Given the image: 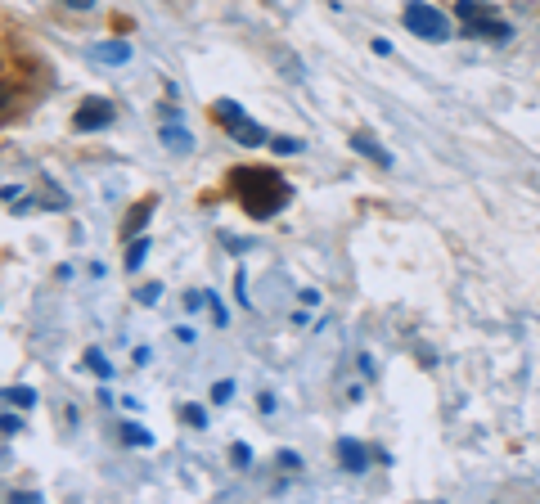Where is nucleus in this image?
Here are the masks:
<instances>
[{"label": "nucleus", "instance_id": "obj_1", "mask_svg": "<svg viewBox=\"0 0 540 504\" xmlns=\"http://www.w3.org/2000/svg\"><path fill=\"white\" fill-rule=\"evenodd\" d=\"M230 185H234V198L243 203V212L257 216V221H270V216L293 198V185H288V180H279L275 171H257V167H234Z\"/></svg>", "mask_w": 540, "mask_h": 504}, {"label": "nucleus", "instance_id": "obj_2", "mask_svg": "<svg viewBox=\"0 0 540 504\" xmlns=\"http://www.w3.org/2000/svg\"><path fill=\"white\" fill-rule=\"evenodd\" d=\"M401 18H405V27H410L414 36H423V41H446V36H450L446 14L432 9L428 0H410V5L401 9Z\"/></svg>", "mask_w": 540, "mask_h": 504}, {"label": "nucleus", "instance_id": "obj_3", "mask_svg": "<svg viewBox=\"0 0 540 504\" xmlns=\"http://www.w3.org/2000/svg\"><path fill=\"white\" fill-rule=\"evenodd\" d=\"M113 104L108 99H86V104L77 108V117H72V126L77 131H104V126H113Z\"/></svg>", "mask_w": 540, "mask_h": 504}, {"label": "nucleus", "instance_id": "obj_4", "mask_svg": "<svg viewBox=\"0 0 540 504\" xmlns=\"http://www.w3.org/2000/svg\"><path fill=\"white\" fill-rule=\"evenodd\" d=\"M338 464L347 468V473H365V468H369V450L360 446L356 437H342L338 441Z\"/></svg>", "mask_w": 540, "mask_h": 504}, {"label": "nucleus", "instance_id": "obj_5", "mask_svg": "<svg viewBox=\"0 0 540 504\" xmlns=\"http://www.w3.org/2000/svg\"><path fill=\"white\" fill-rule=\"evenodd\" d=\"M468 36H477V41H495V45H504L513 36V27L509 23H500V18H477V23H468Z\"/></svg>", "mask_w": 540, "mask_h": 504}, {"label": "nucleus", "instance_id": "obj_6", "mask_svg": "<svg viewBox=\"0 0 540 504\" xmlns=\"http://www.w3.org/2000/svg\"><path fill=\"white\" fill-rule=\"evenodd\" d=\"M351 149L360 153V158H369V162H378V167H392V153L383 149V144L374 140V135H365V131H356L351 135Z\"/></svg>", "mask_w": 540, "mask_h": 504}, {"label": "nucleus", "instance_id": "obj_7", "mask_svg": "<svg viewBox=\"0 0 540 504\" xmlns=\"http://www.w3.org/2000/svg\"><path fill=\"white\" fill-rule=\"evenodd\" d=\"M225 131H230V135H234V140H239V144H252V149H257V144H270V135L261 131V126L252 122L248 113H243L239 122H230V126H225Z\"/></svg>", "mask_w": 540, "mask_h": 504}, {"label": "nucleus", "instance_id": "obj_8", "mask_svg": "<svg viewBox=\"0 0 540 504\" xmlns=\"http://www.w3.org/2000/svg\"><path fill=\"white\" fill-rule=\"evenodd\" d=\"M90 59H99V63H131V45H126V41H95V45H90Z\"/></svg>", "mask_w": 540, "mask_h": 504}, {"label": "nucleus", "instance_id": "obj_9", "mask_svg": "<svg viewBox=\"0 0 540 504\" xmlns=\"http://www.w3.org/2000/svg\"><path fill=\"white\" fill-rule=\"evenodd\" d=\"M162 144H167L171 153H189V149H194V140H189V131H185V126H176V122H171V126H162Z\"/></svg>", "mask_w": 540, "mask_h": 504}, {"label": "nucleus", "instance_id": "obj_10", "mask_svg": "<svg viewBox=\"0 0 540 504\" xmlns=\"http://www.w3.org/2000/svg\"><path fill=\"white\" fill-rule=\"evenodd\" d=\"M144 257H149V239H140V234H131V252H126V270H140Z\"/></svg>", "mask_w": 540, "mask_h": 504}, {"label": "nucleus", "instance_id": "obj_11", "mask_svg": "<svg viewBox=\"0 0 540 504\" xmlns=\"http://www.w3.org/2000/svg\"><path fill=\"white\" fill-rule=\"evenodd\" d=\"M270 149L284 153V158H293V153H302L306 144H302V140H293V135H270Z\"/></svg>", "mask_w": 540, "mask_h": 504}, {"label": "nucleus", "instance_id": "obj_12", "mask_svg": "<svg viewBox=\"0 0 540 504\" xmlns=\"http://www.w3.org/2000/svg\"><path fill=\"white\" fill-rule=\"evenodd\" d=\"M455 14L464 18V23H477V18H486V5H482V0H459Z\"/></svg>", "mask_w": 540, "mask_h": 504}, {"label": "nucleus", "instance_id": "obj_13", "mask_svg": "<svg viewBox=\"0 0 540 504\" xmlns=\"http://www.w3.org/2000/svg\"><path fill=\"white\" fill-rule=\"evenodd\" d=\"M149 216H153V203H140V207L131 212V221H126V234H140L144 225H149Z\"/></svg>", "mask_w": 540, "mask_h": 504}, {"label": "nucleus", "instance_id": "obj_14", "mask_svg": "<svg viewBox=\"0 0 540 504\" xmlns=\"http://www.w3.org/2000/svg\"><path fill=\"white\" fill-rule=\"evenodd\" d=\"M122 441H131V446H153V432H144L140 423H126V428H122Z\"/></svg>", "mask_w": 540, "mask_h": 504}, {"label": "nucleus", "instance_id": "obj_15", "mask_svg": "<svg viewBox=\"0 0 540 504\" xmlns=\"http://www.w3.org/2000/svg\"><path fill=\"white\" fill-rule=\"evenodd\" d=\"M180 419H185L189 428H207V410H203V405H185V410H180Z\"/></svg>", "mask_w": 540, "mask_h": 504}, {"label": "nucleus", "instance_id": "obj_16", "mask_svg": "<svg viewBox=\"0 0 540 504\" xmlns=\"http://www.w3.org/2000/svg\"><path fill=\"white\" fill-rule=\"evenodd\" d=\"M5 401H9V405H23V410H27V405L36 401V392H32V387H9Z\"/></svg>", "mask_w": 540, "mask_h": 504}, {"label": "nucleus", "instance_id": "obj_17", "mask_svg": "<svg viewBox=\"0 0 540 504\" xmlns=\"http://www.w3.org/2000/svg\"><path fill=\"white\" fill-rule=\"evenodd\" d=\"M86 365H90V369H95V374H99V378H113V365H108V360H104V356H99V351H90V356H86Z\"/></svg>", "mask_w": 540, "mask_h": 504}, {"label": "nucleus", "instance_id": "obj_18", "mask_svg": "<svg viewBox=\"0 0 540 504\" xmlns=\"http://www.w3.org/2000/svg\"><path fill=\"white\" fill-rule=\"evenodd\" d=\"M230 396H234V383H230V378H221V383L212 387V401H216V405H225Z\"/></svg>", "mask_w": 540, "mask_h": 504}, {"label": "nucleus", "instance_id": "obj_19", "mask_svg": "<svg viewBox=\"0 0 540 504\" xmlns=\"http://www.w3.org/2000/svg\"><path fill=\"white\" fill-rule=\"evenodd\" d=\"M0 432H5V437H14V432H23V419H18V414L9 410L5 419H0Z\"/></svg>", "mask_w": 540, "mask_h": 504}, {"label": "nucleus", "instance_id": "obj_20", "mask_svg": "<svg viewBox=\"0 0 540 504\" xmlns=\"http://www.w3.org/2000/svg\"><path fill=\"white\" fill-rule=\"evenodd\" d=\"M207 306H212L216 324H230V311H225V306H221V297H216V293H207Z\"/></svg>", "mask_w": 540, "mask_h": 504}, {"label": "nucleus", "instance_id": "obj_21", "mask_svg": "<svg viewBox=\"0 0 540 504\" xmlns=\"http://www.w3.org/2000/svg\"><path fill=\"white\" fill-rule=\"evenodd\" d=\"M279 468H288V473H293V468H302V459H297V450H279Z\"/></svg>", "mask_w": 540, "mask_h": 504}, {"label": "nucleus", "instance_id": "obj_22", "mask_svg": "<svg viewBox=\"0 0 540 504\" xmlns=\"http://www.w3.org/2000/svg\"><path fill=\"white\" fill-rule=\"evenodd\" d=\"M135 297H140V306H153V302H158V297H162V288H158V284H149V288H140V293H135Z\"/></svg>", "mask_w": 540, "mask_h": 504}, {"label": "nucleus", "instance_id": "obj_23", "mask_svg": "<svg viewBox=\"0 0 540 504\" xmlns=\"http://www.w3.org/2000/svg\"><path fill=\"white\" fill-rule=\"evenodd\" d=\"M230 459H234V464H239V468H248L252 450H248V446H243V441H239V446H234V450H230Z\"/></svg>", "mask_w": 540, "mask_h": 504}, {"label": "nucleus", "instance_id": "obj_24", "mask_svg": "<svg viewBox=\"0 0 540 504\" xmlns=\"http://www.w3.org/2000/svg\"><path fill=\"white\" fill-rule=\"evenodd\" d=\"M225 248H230V252H234V257H239V252H248V248H252V243H248V239H234V234H225Z\"/></svg>", "mask_w": 540, "mask_h": 504}, {"label": "nucleus", "instance_id": "obj_25", "mask_svg": "<svg viewBox=\"0 0 540 504\" xmlns=\"http://www.w3.org/2000/svg\"><path fill=\"white\" fill-rule=\"evenodd\" d=\"M9 500H14V504H41V495H36V491H14Z\"/></svg>", "mask_w": 540, "mask_h": 504}, {"label": "nucleus", "instance_id": "obj_26", "mask_svg": "<svg viewBox=\"0 0 540 504\" xmlns=\"http://www.w3.org/2000/svg\"><path fill=\"white\" fill-rule=\"evenodd\" d=\"M257 405H261V414H275V405H279V401H275L270 392H261V401H257Z\"/></svg>", "mask_w": 540, "mask_h": 504}, {"label": "nucleus", "instance_id": "obj_27", "mask_svg": "<svg viewBox=\"0 0 540 504\" xmlns=\"http://www.w3.org/2000/svg\"><path fill=\"white\" fill-rule=\"evenodd\" d=\"M63 5H68V9H95L99 0H63Z\"/></svg>", "mask_w": 540, "mask_h": 504}]
</instances>
